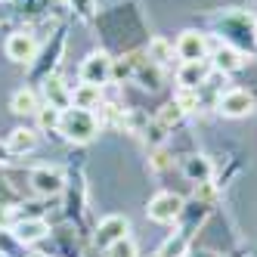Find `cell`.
Listing matches in <instances>:
<instances>
[{
    "instance_id": "obj_1",
    "label": "cell",
    "mask_w": 257,
    "mask_h": 257,
    "mask_svg": "<svg viewBox=\"0 0 257 257\" xmlns=\"http://www.w3.org/2000/svg\"><path fill=\"white\" fill-rule=\"evenodd\" d=\"M223 44L235 47L242 56H257V19L245 10H226L214 19Z\"/></svg>"
},
{
    "instance_id": "obj_2",
    "label": "cell",
    "mask_w": 257,
    "mask_h": 257,
    "mask_svg": "<svg viewBox=\"0 0 257 257\" xmlns=\"http://www.w3.org/2000/svg\"><path fill=\"white\" fill-rule=\"evenodd\" d=\"M99 121L93 112H87V108H65L62 118H59V134L68 140V143H75V146H87V143H93L96 134H99Z\"/></svg>"
},
{
    "instance_id": "obj_3",
    "label": "cell",
    "mask_w": 257,
    "mask_h": 257,
    "mask_svg": "<svg viewBox=\"0 0 257 257\" xmlns=\"http://www.w3.org/2000/svg\"><path fill=\"white\" fill-rule=\"evenodd\" d=\"M78 78L81 84H96V87H105L108 81L115 78V59L108 56L105 50H93L81 59V68H78Z\"/></svg>"
},
{
    "instance_id": "obj_4",
    "label": "cell",
    "mask_w": 257,
    "mask_h": 257,
    "mask_svg": "<svg viewBox=\"0 0 257 257\" xmlns=\"http://www.w3.org/2000/svg\"><path fill=\"white\" fill-rule=\"evenodd\" d=\"M186 211V201L177 192H155L146 205V214H149L152 223H177Z\"/></svg>"
},
{
    "instance_id": "obj_5",
    "label": "cell",
    "mask_w": 257,
    "mask_h": 257,
    "mask_svg": "<svg viewBox=\"0 0 257 257\" xmlns=\"http://www.w3.org/2000/svg\"><path fill=\"white\" fill-rule=\"evenodd\" d=\"M174 53L180 62H198V59H208L211 56V44H208V34H201L195 28L180 31V38L174 44Z\"/></svg>"
},
{
    "instance_id": "obj_6",
    "label": "cell",
    "mask_w": 257,
    "mask_h": 257,
    "mask_svg": "<svg viewBox=\"0 0 257 257\" xmlns=\"http://www.w3.org/2000/svg\"><path fill=\"white\" fill-rule=\"evenodd\" d=\"M4 50H7V59L10 62H16V65H31L34 56H38V38H34L28 28H19V31H13L10 38H7Z\"/></svg>"
},
{
    "instance_id": "obj_7",
    "label": "cell",
    "mask_w": 257,
    "mask_h": 257,
    "mask_svg": "<svg viewBox=\"0 0 257 257\" xmlns=\"http://www.w3.org/2000/svg\"><path fill=\"white\" fill-rule=\"evenodd\" d=\"M217 112L223 118H245L254 112V96L245 87H229L217 96Z\"/></svg>"
},
{
    "instance_id": "obj_8",
    "label": "cell",
    "mask_w": 257,
    "mask_h": 257,
    "mask_svg": "<svg viewBox=\"0 0 257 257\" xmlns=\"http://www.w3.org/2000/svg\"><path fill=\"white\" fill-rule=\"evenodd\" d=\"M28 183H31V189L34 195H41V198H53V195H59L65 189V177L59 168H50V164H41V168H34L28 174Z\"/></svg>"
},
{
    "instance_id": "obj_9",
    "label": "cell",
    "mask_w": 257,
    "mask_h": 257,
    "mask_svg": "<svg viewBox=\"0 0 257 257\" xmlns=\"http://www.w3.org/2000/svg\"><path fill=\"white\" fill-rule=\"evenodd\" d=\"M124 235H131V217H124V214H108L99 220V226H96V235H93V242L96 248H108V245H115L121 242Z\"/></svg>"
},
{
    "instance_id": "obj_10",
    "label": "cell",
    "mask_w": 257,
    "mask_h": 257,
    "mask_svg": "<svg viewBox=\"0 0 257 257\" xmlns=\"http://www.w3.org/2000/svg\"><path fill=\"white\" fill-rule=\"evenodd\" d=\"M41 102L59 108V112L71 108V87L65 84V78H59V75H44V81H41Z\"/></svg>"
},
{
    "instance_id": "obj_11",
    "label": "cell",
    "mask_w": 257,
    "mask_h": 257,
    "mask_svg": "<svg viewBox=\"0 0 257 257\" xmlns=\"http://www.w3.org/2000/svg\"><path fill=\"white\" fill-rule=\"evenodd\" d=\"M208 62H211V68L220 71V75H232V71H238V68L245 65V56H242V53H238L235 47H229V44L220 41L217 47H211Z\"/></svg>"
},
{
    "instance_id": "obj_12",
    "label": "cell",
    "mask_w": 257,
    "mask_h": 257,
    "mask_svg": "<svg viewBox=\"0 0 257 257\" xmlns=\"http://www.w3.org/2000/svg\"><path fill=\"white\" fill-rule=\"evenodd\" d=\"M13 235L19 238L22 245H34V242H41V238L50 235V223L44 217H22V220L13 223Z\"/></svg>"
},
{
    "instance_id": "obj_13",
    "label": "cell",
    "mask_w": 257,
    "mask_h": 257,
    "mask_svg": "<svg viewBox=\"0 0 257 257\" xmlns=\"http://www.w3.org/2000/svg\"><path fill=\"white\" fill-rule=\"evenodd\" d=\"M208 78H211V62L208 59L180 62V68H177V84L180 87H189V90H198L201 84H208Z\"/></svg>"
},
{
    "instance_id": "obj_14",
    "label": "cell",
    "mask_w": 257,
    "mask_h": 257,
    "mask_svg": "<svg viewBox=\"0 0 257 257\" xmlns=\"http://www.w3.org/2000/svg\"><path fill=\"white\" fill-rule=\"evenodd\" d=\"M7 149L10 155H28L38 149V127H16L7 137Z\"/></svg>"
},
{
    "instance_id": "obj_15",
    "label": "cell",
    "mask_w": 257,
    "mask_h": 257,
    "mask_svg": "<svg viewBox=\"0 0 257 257\" xmlns=\"http://www.w3.org/2000/svg\"><path fill=\"white\" fill-rule=\"evenodd\" d=\"M99 102H102V87H96V84H75L71 87V108L96 112Z\"/></svg>"
},
{
    "instance_id": "obj_16",
    "label": "cell",
    "mask_w": 257,
    "mask_h": 257,
    "mask_svg": "<svg viewBox=\"0 0 257 257\" xmlns=\"http://www.w3.org/2000/svg\"><path fill=\"white\" fill-rule=\"evenodd\" d=\"M10 108H13L16 115H22V118L25 115H34L41 108V93H38V90H31V87H19L10 96Z\"/></svg>"
},
{
    "instance_id": "obj_17",
    "label": "cell",
    "mask_w": 257,
    "mask_h": 257,
    "mask_svg": "<svg viewBox=\"0 0 257 257\" xmlns=\"http://www.w3.org/2000/svg\"><path fill=\"white\" fill-rule=\"evenodd\" d=\"M183 174H186V180H192V183H211L214 164L205 155H189L186 161H183Z\"/></svg>"
},
{
    "instance_id": "obj_18",
    "label": "cell",
    "mask_w": 257,
    "mask_h": 257,
    "mask_svg": "<svg viewBox=\"0 0 257 257\" xmlns=\"http://www.w3.org/2000/svg\"><path fill=\"white\" fill-rule=\"evenodd\" d=\"M146 59L155 62V65H168L174 59V44L164 41V38H152L149 47H146Z\"/></svg>"
},
{
    "instance_id": "obj_19",
    "label": "cell",
    "mask_w": 257,
    "mask_h": 257,
    "mask_svg": "<svg viewBox=\"0 0 257 257\" xmlns=\"http://www.w3.org/2000/svg\"><path fill=\"white\" fill-rule=\"evenodd\" d=\"M174 105L180 108L183 115L198 112V105H201V93H198V90H189V87H177V93H174Z\"/></svg>"
},
{
    "instance_id": "obj_20",
    "label": "cell",
    "mask_w": 257,
    "mask_h": 257,
    "mask_svg": "<svg viewBox=\"0 0 257 257\" xmlns=\"http://www.w3.org/2000/svg\"><path fill=\"white\" fill-rule=\"evenodd\" d=\"M25 248L28 245H22L19 238L13 235V229H0V257H28Z\"/></svg>"
},
{
    "instance_id": "obj_21",
    "label": "cell",
    "mask_w": 257,
    "mask_h": 257,
    "mask_svg": "<svg viewBox=\"0 0 257 257\" xmlns=\"http://www.w3.org/2000/svg\"><path fill=\"white\" fill-rule=\"evenodd\" d=\"M34 118H38V131H59L62 112H59V108H53V105H44V102H41V108L34 112Z\"/></svg>"
},
{
    "instance_id": "obj_22",
    "label": "cell",
    "mask_w": 257,
    "mask_h": 257,
    "mask_svg": "<svg viewBox=\"0 0 257 257\" xmlns=\"http://www.w3.org/2000/svg\"><path fill=\"white\" fill-rule=\"evenodd\" d=\"M186 251H189V238L186 235H171L168 242L161 245L158 257H186Z\"/></svg>"
},
{
    "instance_id": "obj_23",
    "label": "cell",
    "mask_w": 257,
    "mask_h": 257,
    "mask_svg": "<svg viewBox=\"0 0 257 257\" xmlns=\"http://www.w3.org/2000/svg\"><path fill=\"white\" fill-rule=\"evenodd\" d=\"M105 257H140V251H137V242H134V238L124 235L121 242H115V245L105 248Z\"/></svg>"
},
{
    "instance_id": "obj_24",
    "label": "cell",
    "mask_w": 257,
    "mask_h": 257,
    "mask_svg": "<svg viewBox=\"0 0 257 257\" xmlns=\"http://www.w3.org/2000/svg\"><path fill=\"white\" fill-rule=\"evenodd\" d=\"M180 118H183V112H180L174 102H168V105H161V108H158V127H164V131L177 127V124H180Z\"/></svg>"
},
{
    "instance_id": "obj_25",
    "label": "cell",
    "mask_w": 257,
    "mask_h": 257,
    "mask_svg": "<svg viewBox=\"0 0 257 257\" xmlns=\"http://www.w3.org/2000/svg\"><path fill=\"white\" fill-rule=\"evenodd\" d=\"M71 10H75L78 19H84V22L96 19V0H71Z\"/></svg>"
},
{
    "instance_id": "obj_26",
    "label": "cell",
    "mask_w": 257,
    "mask_h": 257,
    "mask_svg": "<svg viewBox=\"0 0 257 257\" xmlns=\"http://www.w3.org/2000/svg\"><path fill=\"white\" fill-rule=\"evenodd\" d=\"M149 168H152L155 174L168 171V168H171V158H168V152H164V149H155V152H152V161H149Z\"/></svg>"
},
{
    "instance_id": "obj_27",
    "label": "cell",
    "mask_w": 257,
    "mask_h": 257,
    "mask_svg": "<svg viewBox=\"0 0 257 257\" xmlns=\"http://www.w3.org/2000/svg\"><path fill=\"white\" fill-rule=\"evenodd\" d=\"M10 220H13V208L0 205V229H7V226H10Z\"/></svg>"
},
{
    "instance_id": "obj_28",
    "label": "cell",
    "mask_w": 257,
    "mask_h": 257,
    "mask_svg": "<svg viewBox=\"0 0 257 257\" xmlns=\"http://www.w3.org/2000/svg\"><path fill=\"white\" fill-rule=\"evenodd\" d=\"M13 155H10V149H7V143H0V164H7Z\"/></svg>"
},
{
    "instance_id": "obj_29",
    "label": "cell",
    "mask_w": 257,
    "mask_h": 257,
    "mask_svg": "<svg viewBox=\"0 0 257 257\" xmlns=\"http://www.w3.org/2000/svg\"><path fill=\"white\" fill-rule=\"evenodd\" d=\"M155 257H158V254H155Z\"/></svg>"
}]
</instances>
